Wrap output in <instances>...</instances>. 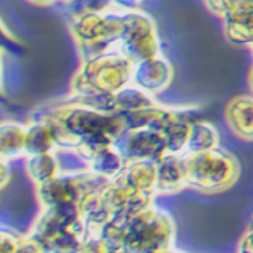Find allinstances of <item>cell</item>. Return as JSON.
Masks as SVG:
<instances>
[{
    "instance_id": "5",
    "label": "cell",
    "mask_w": 253,
    "mask_h": 253,
    "mask_svg": "<svg viewBox=\"0 0 253 253\" xmlns=\"http://www.w3.org/2000/svg\"><path fill=\"white\" fill-rule=\"evenodd\" d=\"M125 162L157 161L166 154V140L161 130L150 125L133 126L125 130L113 144Z\"/></svg>"
},
{
    "instance_id": "17",
    "label": "cell",
    "mask_w": 253,
    "mask_h": 253,
    "mask_svg": "<svg viewBox=\"0 0 253 253\" xmlns=\"http://www.w3.org/2000/svg\"><path fill=\"white\" fill-rule=\"evenodd\" d=\"M205 5L211 14L223 19L224 15L238 9V0H205Z\"/></svg>"
},
{
    "instance_id": "7",
    "label": "cell",
    "mask_w": 253,
    "mask_h": 253,
    "mask_svg": "<svg viewBox=\"0 0 253 253\" xmlns=\"http://www.w3.org/2000/svg\"><path fill=\"white\" fill-rule=\"evenodd\" d=\"M156 194H172L186 187V169L182 154L166 152L156 161Z\"/></svg>"
},
{
    "instance_id": "4",
    "label": "cell",
    "mask_w": 253,
    "mask_h": 253,
    "mask_svg": "<svg viewBox=\"0 0 253 253\" xmlns=\"http://www.w3.org/2000/svg\"><path fill=\"white\" fill-rule=\"evenodd\" d=\"M117 49L133 63L161 54V39L154 19L138 9H126L124 31L117 42Z\"/></svg>"
},
{
    "instance_id": "18",
    "label": "cell",
    "mask_w": 253,
    "mask_h": 253,
    "mask_svg": "<svg viewBox=\"0 0 253 253\" xmlns=\"http://www.w3.org/2000/svg\"><path fill=\"white\" fill-rule=\"evenodd\" d=\"M236 10L253 12V0H238V9Z\"/></svg>"
},
{
    "instance_id": "3",
    "label": "cell",
    "mask_w": 253,
    "mask_h": 253,
    "mask_svg": "<svg viewBox=\"0 0 253 253\" xmlns=\"http://www.w3.org/2000/svg\"><path fill=\"white\" fill-rule=\"evenodd\" d=\"M182 159L186 184L201 193H219L228 189L240 172L238 161L218 147L205 152H186Z\"/></svg>"
},
{
    "instance_id": "10",
    "label": "cell",
    "mask_w": 253,
    "mask_h": 253,
    "mask_svg": "<svg viewBox=\"0 0 253 253\" xmlns=\"http://www.w3.org/2000/svg\"><path fill=\"white\" fill-rule=\"evenodd\" d=\"M223 29L231 44L253 47V12L235 10L224 15Z\"/></svg>"
},
{
    "instance_id": "13",
    "label": "cell",
    "mask_w": 253,
    "mask_h": 253,
    "mask_svg": "<svg viewBox=\"0 0 253 253\" xmlns=\"http://www.w3.org/2000/svg\"><path fill=\"white\" fill-rule=\"evenodd\" d=\"M154 98L156 96L147 93L145 89L130 83L124 89L113 93V107H115V112L118 113H132L157 105V101Z\"/></svg>"
},
{
    "instance_id": "9",
    "label": "cell",
    "mask_w": 253,
    "mask_h": 253,
    "mask_svg": "<svg viewBox=\"0 0 253 253\" xmlns=\"http://www.w3.org/2000/svg\"><path fill=\"white\" fill-rule=\"evenodd\" d=\"M56 149H58V140L49 122L39 117H31L29 125H27L26 156L54 152Z\"/></svg>"
},
{
    "instance_id": "12",
    "label": "cell",
    "mask_w": 253,
    "mask_h": 253,
    "mask_svg": "<svg viewBox=\"0 0 253 253\" xmlns=\"http://www.w3.org/2000/svg\"><path fill=\"white\" fill-rule=\"evenodd\" d=\"M26 172L34 184L42 186L52 181L56 175L61 174V164L58 154L46 152V154H32L26 159Z\"/></svg>"
},
{
    "instance_id": "19",
    "label": "cell",
    "mask_w": 253,
    "mask_h": 253,
    "mask_svg": "<svg viewBox=\"0 0 253 253\" xmlns=\"http://www.w3.org/2000/svg\"><path fill=\"white\" fill-rule=\"evenodd\" d=\"M9 161H2V187L7 186L9 182V166H7Z\"/></svg>"
},
{
    "instance_id": "15",
    "label": "cell",
    "mask_w": 253,
    "mask_h": 253,
    "mask_svg": "<svg viewBox=\"0 0 253 253\" xmlns=\"http://www.w3.org/2000/svg\"><path fill=\"white\" fill-rule=\"evenodd\" d=\"M216 147H218V130L214 128V125L205 120H194L186 152H205Z\"/></svg>"
},
{
    "instance_id": "6",
    "label": "cell",
    "mask_w": 253,
    "mask_h": 253,
    "mask_svg": "<svg viewBox=\"0 0 253 253\" xmlns=\"http://www.w3.org/2000/svg\"><path fill=\"white\" fill-rule=\"evenodd\" d=\"M174 80V66L170 61L164 58L162 54L150 58L140 63H135L133 68V78L132 83L138 88L145 89L152 96L161 95L170 86Z\"/></svg>"
},
{
    "instance_id": "8",
    "label": "cell",
    "mask_w": 253,
    "mask_h": 253,
    "mask_svg": "<svg viewBox=\"0 0 253 253\" xmlns=\"http://www.w3.org/2000/svg\"><path fill=\"white\" fill-rule=\"evenodd\" d=\"M224 120L238 138L253 140V95H238L228 101Z\"/></svg>"
},
{
    "instance_id": "14",
    "label": "cell",
    "mask_w": 253,
    "mask_h": 253,
    "mask_svg": "<svg viewBox=\"0 0 253 253\" xmlns=\"http://www.w3.org/2000/svg\"><path fill=\"white\" fill-rule=\"evenodd\" d=\"M125 159L117 150L115 145H110L107 149L100 150L91 161L88 162V169L95 174H100L107 179H113L120 174V170L125 167Z\"/></svg>"
},
{
    "instance_id": "16",
    "label": "cell",
    "mask_w": 253,
    "mask_h": 253,
    "mask_svg": "<svg viewBox=\"0 0 253 253\" xmlns=\"http://www.w3.org/2000/svg\"><path fill=\"white\" fill-rule=\"evenodd\" d=\"M69 15L88 14V12H107L117 7L113 0H73L68 3Z\"/></svg>"
},
{
    "instance_id": "21",
    "label": "cell",
    "mask_w": 253,
    "mask_h": 253,
    "mask_svg": "<svg viewBox=\"0 0 253 253\" xmlns=\"http://www.w3.org/2000/svg\"><path fill=\"white\" fill-rule=\"evenodd\" d=\"M248 88H250V91H252V95H253V66L250 68V71H248Z\"/></svg>"
},
{
    "instance_id": "2",
    "label": "cell",
    "mask_w": 253,
    "mask_h": 253,
    "mask_svg": "<svg viewBox=\"0 0 253 253\" xmlns=\"http://www.w3.org/2000/svg\"><path fill=\"white\" fill-rule=\"evenodd\" d=\"M126 9L88 12L69 17V32L78 47L81 61H86L117 47L124 31Z\"/></svg>"
},
{
    "instance_id": "22",
    "label": "cell",
    "mask_w": 253,
    "mask_h": 253,
    "mask_svg": "<svg viewBox=\"0 0 253 253\" xmlns=\"http://www.w3.org/2000/svg\"><path fill=\"white\" fill-rule=\"evenodd\" d=\"M69 2H73V0H58V3H64V5H68Z\"/></svg>"
},
{
    "instance_id": "11",
    "label": "cell",
    "mask_w": 253,
    "mask_h": 253,
    "mask_svg": "<svg viewBox=\"0 0 253 253\" xmlns=\"http://www.w3.org/2000/svg\"><path fill=\"white\" fill-rule=\"evenodd\" d=\"M27 125L5 120L0 126V152L2 161H12L26 154Z\"/></svg>"
},
{
    "instance_id": "20",
    "label": "cell",
    "mask_w": 253,
    "mask_h": 253,
    "mask_svg": "<svg viewBox=\"0 0 253 253\" xmlns=\"http://www.w3.org/2000/svg\"><path fill=\"white\" fill-rule=\"evenodd\" d=\"M32 5H39V7H47V5H54L58 3V0H27Z\"/></svg>"
},
{
    "instance_id": "1",
    "label": "cell",
    "mask_w": 253,
    "mask_h": 253,
    "mask_svg": "<svg viewBox=\"0 0 253 253\" xmlns=\"http://www.w3.org/2000/svg\"><path fill=\"white\" fill-rule=\"evenodd\" d=\"M133 68L135 63L117 47L96 58L81 61L69 81V95L117 93L132 83Z\"/></svg>"
}]
</instances>
